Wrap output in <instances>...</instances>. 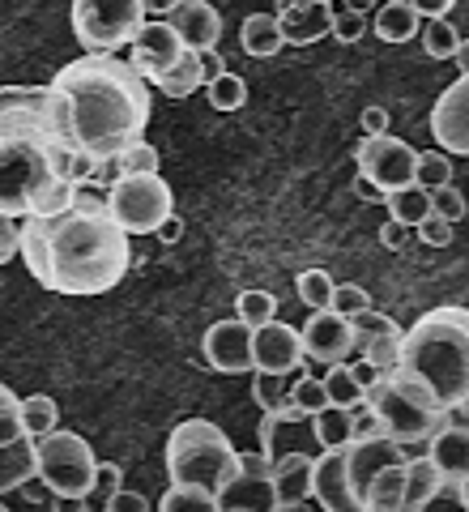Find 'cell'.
Here are the masks:
<instances>
[{
    "instance_id": "obj_1",
    "label": "cell",
    "mask_w": 469,
    "mask_h": 512,
    "mask_svg": "<svg viewBox=\"0 0 469 512\" xmlns=\"http://www.w3.org/2000/svg\"><path fill=\"white\" fill-rule=\"evenodd\" d=\"M94 167L64 133L52 90L0 86V214H56L77 180H94Z\"/></svg>"
},
{
    "instance_id": "obj_2",
    "label": "cell",
    "mask_w": 469,
    "mask_h": 512,
    "mask_svg": "<svg viewBox=\"0 0 469 512\" xmlns=\"http://www.w3.org/2000/svg\"><path fill=\"white\" fill-rule=\"evenodd\" d=\"M18 252L35 282L52 295H103L133 269V239L111 210L64 205L56 214H30L18 227Z\"/></svg>"
},
{
    "instance_id": "obj_3",
    "label": "cell",
    "mask_w": 469,
    "mask_h": 512,
    "mask_svg": "<svg viewBox=\"0 0 469 512\" xmlns=\"http://www.w3.org/2000/svg\"><path fill=\"white\" fill-rule=\"evenodd\" d=\"M47 90L64 133L90 163L120 158L150 124V82L120 56L86 52L64 64Z\"/></svg>"
},
{
    "instance_id": "obj_4",
    "label": "cell",
    "mask_w": 469,
    "mask_h": 512,
    "mask_svg": "<svg viewBox=\"0 0 469 512\" xmlns=\"http://www.w3.org/2000/svg\"><path fill=\"white\" fill-rule=\"evenodd\" d=\"M401 372L427 380L444 406L469 402V308L444 303L401 333Z\"/></svg>"
},
{
    "instance_id": "obj_5",
    "label": "cell",
    "mask_w": 469,
    "mask_h": 512,
    "mask_svg": "<svg viewBox=\"0 0 469 512\" xmlns=\"http://www.w3.org/2000/svg\"><path fill=\"white\" fill-rule=\"evenodd\" d=\"M363 402L380 419L384 436H393L397 444H406V448L410 444H427L435 431L448 423V406L435 397L431 384L410 376V372H401V367L384 372L363 393Z\"/></svg>"
},
{
    "instance_id": "obj_6",
    "label": "cell",
    "mask_w": 469,
    "mask_h": 512,
    "mask_svg": "<svg viewBox=\"0 0 469 512\" xmlns=\"http://www.w3.org/2000/svg\"><path fill=\"white\" fill-rule=\"evenodd\" d=\"M239 466V448L231 436L209 423V419H184L171 427L167 436V474L171 483H197L218 495V487L235 474Z\"/></svg>"
},
{
    "instance_id": "obj_7",
    "label": "cell",
    "mask_w": 469,
    "mask_h": 512,
    "mask_svg": "<svg viewBox=\"0 0 469 512\" xmlns=\"http://www.w3.org/2000/svg\"><path fill=\"white\" fill-rule=\"evenodd\" d=\"M35 470H39V483L52 491L56 500H86L94 491L99 457H94L86 436L56 427L35 440Z\"/></svg>"
},
{
    "instance_id": "obj_8",
    "label": "cell",
    "mask_w": 469,
    "mask_h": 512,
    "mask_svg": "<svg viewBox=\"0 0 469 512\" xmlns=\"http://www.w3.org/2000/svg\"><path fill=\"white\" fill-rule=\"evenodd\" d=\"M69 18L86 52L116 56V47L133 43L137 30L145 26V5L141 0H73Z\"/></svg>"
},
{
    "instance_id": "obj_9",
    "label": "cell",
    "mask_w": 469,
    "mask_h": 512,
    "mask_svg": "<svg viewBox=\"0 0 469 512\" xmlns=\"http://www.w3.org/2000/svg\"><path fill=\"white\" fill-rule=\"evenodd\" d=\"M107 210L128 235H154L163 222L175 214L171 184L163 175H120L107 188Z\"/></svg>"
},
{
    "instance_id": "obj_10",
    "label": "cell",
    "mask_w": 469,
    "mask_h": 512,
    "mask_svg": "<svg viewBox=\"0 0 469 512\" xmlns=\"http://www.w3.org/2000/svg\"><path fill=\"white\" fill-rule=\"evenodd\" d=\"M278 491H273V457L269 453H239L235 474L218 487V512H273Z\"/></svg>"
},
{
    "instance_id": "obj_11",
    "label": "cell",
    "mask_w": 469,
    "mask_h": 512,
    "mask_svg": "<svg viewBox=\"0 0 469 512\" xmlns=\"http://www.w3.org/2000/svg\"><path fill=\"white\" fill-rule=\"evenodd\" d=\"M354 163H359V171L367 175V180H376L384 192H393V188L414 184L418 150L410 146V141L380 133V137H363L359 141V150H354Z\"/></svg>"
},
{
    "instance_id": "obj_12",
    "label": "cell",
    "mask_w": 469,
    "mask_h": 512,
    "mask_svg": "<svg viewBox=\"0 0 469 512\" xmlns=\"http://www.w3.org/2000/svg\"><path fill=\"white\" fill-rule=\"evenodd\" d=\"M201 355H205V363L214 367L218 376H244V372H256V359H252V329H248L239 316H231V320H214V325L205 329Z\"/></svg>"
},
{
    "instance_id": "obj_13",
    "label": "cell",
    "mask_w": 469,
    "mask_h": 512,
    "mask_svg": "<svg viewBox=\"0 0 469 512\" xmlns=\"http://www.w3.org/2000/svg\"><path fill=\"white\" fill-rule=\"evenodd\" d=\"M431 137L444 154L469 158V73H461L431 107Z\"/></svg>"
},
{
    "instance_id": "obj_14",
    "label": "cell",
    "mask_w": 469,
    "mask_h": 512,
    "mask_svg": "<svg viewBox=\"0 0 469 512\" xmlns=\"http://www.w3.org/2000/svg\"><path fill=\"white\" fill-rule=\"evenodd\" d=\"M393 461H406V444H397L393 436H363V440H350L346 444V478H350V495L354 504L363 508V495L371 487V478H376L384 466H393Z\"/></svg>"
},
{
    "instance_id": "obj_15",
    "label": "cell",
    "mask_w": 469,
    "mask_h": 512,
    "mask_svg": "<svg viewBox=\"0 0 469 512\" xmlns=\"http://www.w3.org/2000/svg\"><path fill=\"white\" fill-rule=\"evenodd\" d=\"M303 333V355L316 359V363H346L350 350H354V325L350 316L333 312V308H320L307 316V325L299 329Z\"/></svg>"
},
{
    "instance_id": "obj_16",
    "label": "cell",
    "mask_w": 469,
    "mask_h": 512,
    "mask_svg": "<svg viewBox=\"0 0 469 512\" xmlns=\"http://www.w3.org/2000/svg\"><path fill=\"white\" fill-rule=\"evenodd\" d=\"M252 359H256L261 372H282V376L299 372L303 359H307L303 355V333L295 325H282V320L273 316L269 325L252 329Z\"/></svg>"
},
{
    "instance_id": "obj_17",
    "label": "cell",
    "mask_w": 469,
    "mask_h": 512,
    "mask_svg": "<svg viewBox=\"0 0 469 512\" xmlns=\"http://www.w3.org/2000/svg\"><path fill=\"white\" fill-rule=\"evenodd\" d=\"M354 325V350H363V359L367 363H376L380 372H393L397 359H401V329L393 316H384L376 308H367L350 320Z\"/></svg>"
},
{
    "instance_id": "obj_18",
    "label": "cell",
    "mask_w": 469,
    "mask_h": 512,
    "mask_svg": "<svg viewBox=\"0 0 469 512\" xmlns=\"http://www.w3.org/2000/svg\"><path fill=\"white\" fill-rule=\"evenodd\" d=\"M188 47L180 43V35L167 26V22H154V26H141L137 39H133V69L145 77V82H158L167 69L180 64V56Z\"/></svg>"
},
{
    "instance_id": "obj_19",
    "label": "cell",
    "mask_w": 469,
    "mask_h": 512,
    "mask_svg": "<svg viewBox=\"0 0 469 512\" xmlns=\"http://www.w3.org/2000/svg\"><path fill=\"white\" fill-rule=\"evenodd\" d=\"M167 26L180 35L188 52H205V47H218L222 39V13L209 0H180L167 13Z\"/></svg>"
},
{
    "instance_id": "obj_20",
    "label": "cell",
    "mask_w": 469,
    "mask_h": 512,
    "mask_svg": "<svg viewBox=\"0 0 469 512\" xmlns=\"http://www.w3.org/2000/svg\"><path fill=\"white\" fill-rule=\"evenodd\" d=\"M312 500H320L329 512H363L350 495L346 478V448H325L312 466Z\"/></svg>"
},
{
    "instance_id": "obj_21",
    "label": "cell",
    "mask_w": 469,
    "mask_h": 512,
    "mask_svg": "<svg viewBox=\"0 0 469 512\" xmlns=\"http://www.w3.org/2000/svg\"><path fill=\"white\" fill-rule=\"evenodd\" d=\"M329 22H333V9L320 5V0H295V5L278 9L282 39H286L290 47H307V43L329 39Z\"/></svg>"
},
{
    "instance_id": "obj_22",
    "label": "cell",
    "mask_w": 469,
    "mask_h": 512,
    "mask_svg": "<svg viewBox=\"0 0 469 512\" xmlns=\"http://www.w3.org/2000/svg\"><path fill=\"white\" fill-rule=\"evenodd\" d=\"M427 457L435 461V470L444 474V487L461 483L469 474V423H444L427 440Z\"/></svg>"
},
{
    "instance_id": "obj_23",
    "label": "cell",
    "mask_w": 469,
    "mask_h": 512,
    "mask_svg": "<svg viewBox=\"0 0 469 512\" xmlns=\"http://www.w3.org/2000/svg\"><path fill=\"white\" fill-rule=\"evenodd\" d=\"M312 466H316V457L299 453V448L273 457V491H278V508H295L312 495Z\"/></svg>"
},
{
    "instance_id": "obj_24",
    "label": "cell",
    "mask_w": 469,
    "mask_h": 512,
    "mask_svg": "<svg viewBox=\"0 0 469 512\" xmlns=\"http://www.w3.org/2000/svg\"><path fill=\"white\" fill-rule=\"evenodd\" d=\"M30 478H39V470H35V440L18 436V440L0 444V495L22 491Z\"/></svg>"
},
{
    "instance_id": "obj_25",
    "label": "cell",
    "mask_w": 469,
    "mask_h": 512,
    "mask_svg": "<svg viewBox=\"0 0 469 512\" xmlns=\"http://www.w3.org/2000/svg\"><path fill=\"white\" fill-rule=\"evenodd\" d=\"M440 491H444V474L435 470V461L431 457H418V461L406 457V491H401V508L418 512V508H427Z\"/></svg>"
},
{
    "instance_id": "obj_26",
    "label": "cell",
    "mask_w": 469,
    "mask_h": 512,
    "mask_svg": "<svg viewBox=\"0 0 469 512\" xmlns=\"http://www.w3.org/2000/svg\"><path fill=\"white\" fill-rule=\"evenodd\" d=\"M239 43H244V52L256 56V60L278 56L282 47H286L282 26H278V13H248L244 26H239Z\"/></svg>"
},
{
    "instance_id": "obj_27",
    "label": "cell",
    "mask_w": 469,
    "mask_h": 512,
    "mask_svg": "<svg viewBox=\"0 0 469 512\" xmlns=\"http://www.w3.org/2000/svg\"><path fill=\"white\" fill-rule=\"evenodd\" d=\"M401 491H406V461H393V466H384L371 478V487L363 495V512H397Z\"/></svg>"
},
{
    "instance_id": "obj_28",
    "label": "cell",
    "mask_w": 469,
    "mask_h": 512,
    "mask_svg": "<svg viewBox=\"0 0 469 512\" xmlns=\"http://www.w3.org/2000/svg\"><path fill=\"white\" fill-rule=\"evenodd\" d=\"M418 30H423V18H418L406 0H388V5L376 9V39H384V43H410Z\"/></svg>"
},
{
    "instance_id": "obj_29",
    "label": "cell",
    "mask_w": 469,
    "mask_h": 512,
    "mask_svg": "<svg viewBox=\"0 0 469 512\" xmlns=\"http://www.w3.org/2000/svg\"><path fill=\"white\" fill-rule=\"evenodd\" d=\"M312 431H316V444L325 448H346L354 440V406H325L312 414Z\"/></svg>"
},
{
    "instance_id": "obj_30",
    "label": "cell",
    "mask_w": 469,
    "mask_h": 512,
    "mask_svg": "<svg viewBox=\"0 0 469 512\" xmlns=\"http://www.w3.org/2000/svg\"><path fill=\"white\" fill-rule=\"evenodd\" d=\"M384 205H388V218L406 222V227H418V222L431 214V192L418 188V184H406V188L384 192Z\"/></svg>"
},
{
    "instance_id": "obj_31",
    "label": "cell",
    "mask_w": 469,
    "mask_h": 512,
    "mask_svg": "<svg viewBox=\"0 0 469 512\" xmlns=\"http://www.w3.org/2000/svg\"><path fill=\"white\" fill-rule=\"evenodd\" d=\"M154 86L163 90L167 99H188V94L197 90V86H205V73H201V56H197V52H184V56H180V64H175V69H167V73L158 77Z\"/></svg>"
},
{
    "instance_id": "obj_32",
    "label": "cell",
    "mask_w": 469,
    "mask_h": 512,
    "mask_svg": "<svg viewBox=\"0 0 469 512\" xmlns=\"http://www.w3.org/2000/svg\"><path fill=\"white\" fill-rule=\"evenodd\" d=\"M56 423H60L56 397H47V393L22 397V431H26L30 440H39V436H47V431H56Z\"/></svg>"
},
{
    "instance_id": "obj_33",
    "label": "cell",
    "mask_w": 469,
    "mask_h": 512,
    "mask_svg": "<svg viewBox=\"0 0 469 512\" xmlns=\"http://www.w3.org/2000/svg\"><path fill=\"white\" fill-rule=\"evenodd\" d=\"M418 39H423V52L431 60H452L457 56V47H461L457 26H452L448 18H427V26L418 30Z\"/></svg>"
},
{
    "instance_id": "obj_34",
    "label": "cell",
    "mask_w": 469,
    "mask_h": 512,
    "mask_svg": "<svg viewBox=\"0 0 469 512\" xmlns=\"http://www.w3.org/2000/svg\"><path fill=\"white\" fill-rule=\"evenodd\" d=\"M163 512H184V508H205V512H218V495L209 487H197V483H171L167 495L158 500Z\"/></svg>"
},
{
    "instance_id": "obj_35",
    "label": "cell",
    "mask_w": 469,
    "mask_h": 512,
    "mask_svg": "<svg viewBox=\"0 0 469 512\" xmlns=\"http://www.w3.org/2000/svg\"><path fill=\"white\" fill-rule=\"evenodd\" d=\"M320 380H325V393H329L333 406H359L363 402V384L354 380L350 363H329V372Z\"/></svg>"
},
{
    "instance_id": "obj_36",
    "label": "cell",
    "mask_w": 469,
    "mask_h": 512,
    "mask_svg": "<svg viewBox=\"0 0 469 512\" xmlns=\"http://www.w3.org/2000/svg\"><path fill=\"white\" fill-rule=\"evenodd\" d=\"M333 278H329V269H303V274L295 278V295L303 299V308H329V299H333Z\"/></svg>"
},
{
    "instance_id": "obj_37",
    "label": "cell",
    "mask_w": 469,
    "mask_h": 512,
    "mask_svg": "<svg viewBox=\"0 0 469 512\" xmlns=\"http://www.w3.org/2000/svg\"><path fill=\"white\" fill-rule=\"evenodd\" d=\"M414 184L418 188H444L452 184V158L435 146V150H418V171H414Z\"/></svg>"
},
{
    "instance_id": "obj_38",
    "label": "cell",
    "mask_w": 469,
    "mask_h": 512,
    "mask_svg": "<svg viewBox=\"0 0 469 512\" xmlns=\"http://www.w3.org/2000/svg\"><path fill=\"white\" fill-rule=\"evenodd\" d=\"M235 312H239V320H244L248 329H261V325H269V320L278 316V299H273L269 291H239Z\"/></svg>"
},
{
    "instance_id": "obj_39",
    "label": "cell",
    "mask_w": 469,
    "mask_h": 512,
    "mask_svg": "<svg viewBox=\"0 0 469 512\" xmlns=\"http://www.w3.org/2000/svg\"><path fill=\"white\" fill-rule=\"evenodd\" d=\"M248 103V86H244V77H235V73H218L214 82H209V107L214 111H239Z\"/></svg>"
},
{
    "instance_id": "obj_40",
    "label": "cell",
    "mask_w": 469,
    "mask_h": 512,
    "mask_svg": "<svg viewBox=\"0 0 469 512\" xmlns=\"http://www.w3.org/2000/svg\"><path fill=\"white\" fill-rule=\"evenodd\" d=\"M286 397L307 414V419H312L316 410H325V406H329V393H325V380H320V376H299L295 384H290V393H286Z\"/></svg>"
},
{
    "instance_id": "obj_41",
    "label": "cell",
    "mask_w": 469,
    "mask_h": 512,
    "mask_svg": "<svg viewBox=\"0 0 469 512\" xmlns=\"http://www.w3.org/2000/svg\"><path fill=\"white\" fill-rule=\"evenodd\" d=\"M286 393H290V384H286L282 372H261V367H256V376H252L256 406H261V410H278L286 402Z\"/></svg>"
},
{
    "instance_id": "obj_42",
    "label": "cell",
    "mask_w": 469,
    "mask_h": 512,
    "mask_svg": "<svg viewBox=\"0 0 469 512\" xmlns=\"http://www.w3.org/2000/svg\"><path fill=\"white\" fill-rule=\"evenodd\" d=\"M367 35V13H359V9H333V22H329V39H337V43H359Z\"/></svg>"
},
{
    "instance_id": "obj_43",
    "label": "cell",
    "mask_w": 469,
    "mask_h": 512,
    "mask_svg": "<svg viewBox=\"0 0 469 512\" xmlns=\"http://www.w3.org/2000/svg\"><path fill=\"white\" fill-rule=\"evenodd\" d=\"M154 171H158V150L150 141H133L120 154V175H154Z\"/></svg>"
},
{
    "instance_id": "obj_44",
    "label": "cell",
    "mask_w": 469,
    "mask_h": 512,
    "mask_svg": "<svg viewBox=\"0 0 469 512\" xmlns=\"http://www.w3.org/2000/svg\"><path fill=\"white\" fill-rule=\"evenodd\" d=\"M431 210L440 214V218H448V222H461L465 218V192L457 188V184H444V188H431Z\"/></svg>"
},
{
    "instance_id": "obj_45",
    "label": "cell",
    "mask_w": 469,
    "mask_h": 512,
    "mask_svg": "<svg viewBox=\"0 0 469 512\" xmlns=\"http://www.w3.org/2000/svg\"><path fill=\"white\" fill-rule=\"evenodd\" d=\"M329 308L354 320L359 312H367V308H371V295L363 291V286H354V282H346V286H333V299H329Z\"/></svg>"
},
{
    "instance_id": "obj_46",
    "label": "cell",
    "mask_w": 469,
    "mask_h": 512,
    "mask_svg": "<svg viewBox=\"0 0 469 512\" xmlns=\"http://www.w3.org/2000/svg\"><path fill=\"white\" fill-rule=\"evenodd\" d=\"M414 231H418V239H423V244H431V248H448V244H452V222L440 218L435 210H431L423 222H418Z\"/></svg>"
},
{
    "instance_id": "obj_47",
    "label": "cell",
    "mask_w": 469,
    "mask_h": 512,
    "mask_svg": "<svg viewBox=\"0 0 469 512\" xmlns=\"http://www.w3.org/2000/svg\"><path fill=\"white\" fill-rule=\"evenodd\" d=\"M120 478H124V470L116 466V461H99V474H94V491L86 495V500H103V508H107V495L120 491Z\"/></svg>"
},
{
    "instance_id": "obj_48",
    "label": "cell",
    "mask_w": 469,
    "mask_h": 512,
    "mask_svg": "<svg viewBox=\"0 0 469 512\" xmlns=\"http://www.w3.org/2000/svg\"><path fill=\"white\" fill-rule=\"evenodd\" d=\"M145 508H150V500H145V495L141 491H111L107 495V512H145Z\"/></svg>"
},
{
    "instance_id": "obj_49",
    "label": "cell",
    "mask_w": 469,
    "mask_h": 512,
    "mask_svg": "<svg viewBox=\"0 0 469 512\" xmlns=\"http://www.w3.org/2000/svg\"><path fill=\"white\" fill-rule=\"evenodd\" d=\"M410 231H414V227H406V222L388 218V222H384V227H380V244H384L388 252H401V248H406V244H410Z\"/></svg>"
},
{
    "instance_id": "obj_50",
    "label": "cell",
    "mask_w": 469,
    "mask_h": 512,
    "mask_svg": "<svg viewBox=\"0 0 469 512\" xmlns=\"http://www.w3.org/2000/svg\"><path fill=\"white\" fill-rule=\"evenodd\" d=\"M18 256V218L0 214V265Z\"/></svg>"
},
{
    "instance_id": "obj_51",
    "label": "cell",
    "mask_w": 469,
    "mask_h": 512,
    "mask_svg": "<svg viewBox=\"0 0 469 512\" xmlns=\"http://www.w3.org/2000/svg\"><path fill=\"white\" fill-rule=\"evenodd\" d=\"M406 5L418 13V18H448L457 0H406Z\"/></svg>"
},
{
    "instance_id": "obj_52",
    "label": "cell",
    "mask_w": 469,
    "mask_h": 512,
    "mask_svg": "<svg viewBox=\"0 0 469 512\" xmlns=\"http://www.w3.org/2000/svg\"><path fill=\"white\" fill-rule=\"evenodd\" d=\"M197 56H201V73H205V86L214 82L218 73H226V60H222V52H218V47H205V52H197Z\"/></svg>"
},
{
    "instance_id": "obj_53",
    "label": "cell",
    "mask_w": 469,
    "mask_h": 512,
    "mask_svg": "<svg viewBox=\"0 0 469 512\" xmlns=\"http://www.w3.org/2000/svg\"><path fill=\"white\" fill-rule=\"evenodd\" d=\"M388 133V111L384 107H367L363 111V137H380Z\"/></svg>"
},
{
    "instance_id": "obj_54",
    "label": "cell",
    "mask_w": 469,
    "mask_h": 512,
    "mask_svg": "<svg viewBox=\"0 0 469 512\" xmlns=\"http://www.w3.org/2000/svg\"><path fill=\"white\" fill-rule=\"evenodd\" d=\"M354 197H363V201H384V188L376 180H367V175L359 171L354 175Z\"/></svg>"
},
{
    "instance_id": "obj_55",
    "label": "cell",
    "mask_w": 469,
    "mask_h": 512,
    "mask_svg": "<svg viewBox=\"0 0 469 512\" xmlns=\"http://www.w3.org/2000/svg\"><path fill=\"white\" fill-rule=\"evenodd\" d=\"M350 372H354V380H359V384H363V393H367V389H371V384H376V380L384 376V372H380V367H376V363H367V359H363V363H354V367H350Z\"/></svg>"
},
{
    "instance_id": "obj_56",
    "label": "cell",
    "mask_w": 469,
    "mask_h": 512,
    "mask_svg": "<svg viewBox=\"0 0 469 512\" xmlns=\"http://www.w3.org/2000/svg\"><path fill=\"white\" fill-rule=\"evenodd\" d=\"M154 235H158V239H163V244H180V235H184V222H180V218H175V214H171V218H167V222H163V227H158Z\"/></svg>"
},
{
    "instance_id": "obj_57",
    "label": "cell",
    "mask_w": 469,
    "mask_h": 512,
    "mask_svg": "<svg viewBox=\"0 0 469 512\" xmlns=\"http://www.w3.org/2000/svg\"><path fill=\"white\" fill-rule=\"evenodd\" d=\"M141 5H145V13H158V18H167V13L180 5V0H141Z\"/></svg>"
},
{
    "instance_id": "obj_58",
    "label": "cell",
    "mask_w": 469,
    "mask_h": 512,
    "mask_svg": "<svg viewBox=\"0 0 469 512\" xmlns=\"http://www.w3.org/2000/svg\"><path fill=\"white\" fill-rule=\"evenodd\" d=\"M13 406H22V397L9 389V384H0V410H13Z\"/></svg>"
},
{
    "instance_id": "obj_59",
    "label": "cell",
    "mask_w": 469,
    "mask_h": 512,
    "mask_svg": "<svg viewBox=\"0 0 469 512\" xmlns=\"http://www.w3.org/2000/svg\"><path fill=\"white\" fill-rule=\"evenodd\" d=\"M452 60H457L461 73H469V39H461V47H457V56H452Z\"/></svg>"
},
{
    "instance_id": "obj_60",
    "label": "cell",
    "mask_w": 469,
    "mask_h": 512,
    "mask_svg": "<svg viewBox=\"0 0 469 512\" xmlns=\"http://www.w3.org/2000/svg\"><path fill=\"white\" fill-rule=\"evenodd\" d=\"M457 500H461V504L469 508V474H465V478H461V483H457Z\"/></svg>"
},
{
    "instance_id": "obj_61",
    "label": "cell",
    "mask_w": 469,
    "mask_h": 512,
    "mask_svg": "<svg viewBox=\"0 0 469 512\" xmlns=\"http://www.w3.org/2000/svg\"><path fill=\"white\" fill-rule=\"evenodd\" d=\"M346 9H359V13H367V9H376V0H346Z\"/></svg>"
},
{
    "instance_id": "obj_62",
    "label": "cell",
    "mask_w": 469,
    "mask_h": 512,
    "mask_svg": "<svg viewBox=\"0 0 469 512\" xmlns=\"http://www.w3.org/2000/svg\"><path fill=\"white\" fill-rule=\"evenodd\" d=\"M320 5H329V0H320Z\"/></svg>"
}]
</instances>
